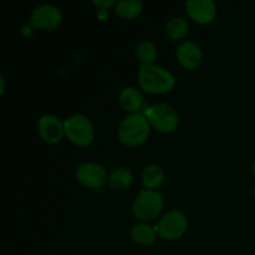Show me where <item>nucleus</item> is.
I'll return each instance as SVG.
<instances>
[{
  "label": "nucleus",
  "instance_id": "1",
  "mask_svg": "<svg viewBox=\"0 0 255 255\" xmlns=\"http://www.w3.org/2000/svg\"><path fill=\"white\" fill-rule=\"evenodd\" d=\"M138 84L149 94H164L176 85V77L168 69L159 65H142L138 70Z\"/></svg>",
  "mask_w": 255,
  "mask_h": 255
},
{
  "label": "nucleus",
  "instance_id": "2",
  "mask_svg": "<svg viewBox=\"0 0 255 255\" xmlns=\"http://www.w3.org/2000/svg\"><path fill=\"white\" fill-rule=\"evenodd\" d=\"M149 132H151V125L144 114L134 112L122 120L117 134L122 143L129 147H134L143 143L148 138Z\"/></svg>",
  "mask_w": 255,
  "mask_h": 255
},
{
  "label": "nucleus",
  "instance_id": "3",
  "mask_svg": "<svg viewBox=\"0 0 255 255\" xmlns=\"http://www.w3.org/2000/svg\"><path fill=\"white\" fill-rule=\"evenodd\" d=\"M163 197L156 189H142L133 202V214L143 222L156 219L163 209Z\"/></svg>",
  "mask_w": 255,
  "mask_h": 255
},
{
  "label": "nucleus",
  "instance_id": "4",
  "mask_svg": "<svg viewBox=\"0 0 255 255\" xmlns=\"http://www.w3.org/2000/svg\"><path fill=\"white\" fill-rule=\"evenodd\" d=\"M65 134L77 146H89L95 138V128L91 120L82 114H75L64 121Z\"/></svg>",
  "mask_w": 255,
  "mask_h": 255
},
{
  "label": "nucleus",
  "instance_id": "5",
  "mask_svg": "<svg viewBox=\"0 0 255 255\" xmlns=\"http://www.w3.org/2000/svg\"><path fill=\"white\" fill-rule=\"evenodd\" d=\"M144 116L149 125L159 132H173L179 124V117L176 110L168 104H154L144 110Z\"/></svg>",
  "mask_w": 255,
  "mask_h": 255
},
{
  "label": "nucleus",
  "instance_id": "6",
  "mask_svg": "<svg viewBox=\"0 0 255 255\" xmlns=\"http://www.w3.org/2000/svg\"><path fill=\"white\" fill-rule=\"evenodd\" d=\"M188 227L186 214L179 209H171L167 212L157 226V233L167 241H176L181 238Z\"/></svg>",
  "mask_w": 255,
  "mask_h": 255
},
{
  "label": "nucleus",
  "instance_id": "7",
  "mask_svg": "<svg viewBox=\"0 0 255 255\" xmlns=\"http://www.w3.org/2000/svg\"><path fill=\"white\" fill-rule=\"evenodd\" d=\"M62 21V12L54 4H40L32 9L30 22L40 30H52Z\"/></svg>",
  "mask_w": 255,
  "mask_h": 255
},
{
  "label": "nucleus",
  "instance_id": "8",
  "mask_svg": "<svg viewBox=\"0 0 255 255\" xmlns=\"http://www.w3.org/2000/svg\"><path fill=\"white\" fill-rule=\"evenodd\" d=\"M76 179L91 189H99L106 183L107 173L104 167L97 162H84L76 168Z\"/></svg>",
  "mask_w": 255,
  "mask_h": 255
},
{
  "label": "nucleus",
  "instance_id": "9",
  "mask_svg": "<svg viewBox=\"0 0 255 255\" xmlns=\"http://www.w3.org/2000/svg\"><path fill=\"white\" fill-rule=\"evenodd\" d=\"M37 131L45 142L51 144L57 143L65 134L64 121H61V119L56 115H44L37 121Z\"/></svg>",
  "mask_w": 255,
  "mask_h": 255
},
{
  "label": "nucleus",
  "instance_id": "10",
  "mask_svg": "<svg viewBox=\"0 0 255 255\" xmlns=\"http://www.w3.org/2000/svg\"><path fill=\"white\" fill-rule=\"evenodd\" d=\"M176 56L179 64L189 70L198 67L203 61V52L201 46L192 40H186L177 46Z\"/></svg>",
  "mask_w": 255,
  "mask_h": 255
},
{
  "label": "nucleus",
  "instance_id": "11",
  "mask_svg": "<svg viewBox=\"0 0 255 255\" xmlns=\"http://www.w3.org/2000/svg\"><path fill=\"white\" fill-rule=\"evenodd\" d=\"M187 14L199 24H208L216 17L217 5L213 0H187Z\"/></svg>",
  "mask_w": 255,
  "mask_h": 255
},
{
  "label": "nucleus",
  "instance_id": "12",
  "mask_svg": "<svg viewBox=\"0 0 255 255\" xmlns=\"http://www.w3.org/2000/svg\"><path fill=\"white\" fill-rule=\"evenodd\" d=\"M119 102L125 111L134 114L142 105V94L136 87L126 86L120 92Z\"/></svg>",
  "mask_w": 255,
  "mask_h": 255
},
{
  "label": "nucleus",
  "instance_id": "13",
  "mask_svg": "<svg viewBox=\"0 0 255 255\" xmlns=\"http://www.w3.org/2000/svg\"><path fill=\"white\" fill-rule=\"evenodd\" d=\"M133 181L132 171L127 167H117L110 174L109 183L114 191H126Z\"/></svg>",
  "mask_w": 255,
  "mask_h": 255
},
{
  "label": "nucleus",
  "instance_id": "14",
  "mask_svg": "<svg viewBox=\"0 0 255 255\" xmlns=\"http://www.w3.org/2000/svg\"><path fill=\"white\" fill-rule=\"evenodd\" d=\"M131 238L142 246H149L156 242L157 231L147 223H137L131 228Z\"/></svg>",
  "mask_w": 255,
  "mask_h": 255
},
{
  "label": "nucleus",
  "instance_id": "15",
  "mask_svg": "<svg viewBox=\"0 0 255 255\" xmlns=\"http://www.w3.org/2000/svg\"><path fill=\"white\" fill-rule=\"evenodd\" d=\"M142 181L148 189H154L161 186L164 181V172L157 164H149L142 172Z\"/></svg>",
  "mask_w": 255,
  "mask_h": 255
},
{
  "label": "nucleus",
  "instance_id": "16",
  "mask_svg": "<svg viewBox=\"0 0 255 255\" xmlns=\"http://www.w3.org/2000/svg\"><path fill=\"white\" fill-rule=\"evenodd\" d=\"M143 4L141 0H120L115 5L117 15L125 19H133L141 14Z\"/></svg>",
  "mask_w": 255,
  "mask_h": 255
},
{
  "label": "nucleus",
  "instance_id": "17",
  "mask_svg": "<svg viewBox=\"0 0 255 255\" xmlns=\"http://www.w3.org/2000/svg\"><path fill=\"white\" fill-rule=\"evenodd\" d=\"M134 54L137 59L142 62V65H151L157 57V47L149 40H143L137 44Z\"/></svg>",
  "mask_w": 255,
  "mask_h": 255
},
{
  "label": "nucleus",
  "instance_id": "18",
  "mask_svg": "<svg viewBox=\"0 0 255 255\" xmlns=\"http://www.w3.org/2000/svg\"><path fill=\"white\" fill-rule=\"evenodd\" d=\"M166 32L172 40H181L188 32V22L181 16L172 17L166 25Z\"/></svg>",
  "mask_w": 255,
  "mask_h": 255
},
{
  "label": "nucleus",
  "instance_id": "19",
  "mask_svg": "<svg viewBox=\"0 0 255 255\" xmlns=\"http://www.w3.org/2000/svg\"><path fill=\"white\" fill-rule=\"evenodd\" d=\"M116 2L117 1H115V0H94V4L104 10H107V7L112 6V5H116Z\"/></svg>",
  "mask_w": 255,
  "mask_h": 255
},
{
  "label": "nucleus",
  "instance_id": "20",
  "mask_svg": "<svg viewBox=\"0 0 255 255\" xmlns=\"http://www.w3.org/2000/svg\"><path fill=\"white\" fill-rule=\"evenodd\" d=\"M253 173H254V177H255V161H254V163H253Z\"/></svg>",
  "mask_w": 255,
  "mask_h": 255
}]
</instances>
